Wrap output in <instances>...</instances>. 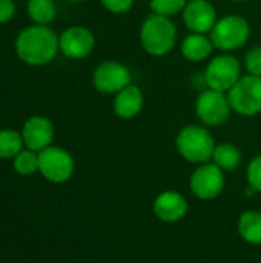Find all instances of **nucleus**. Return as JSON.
I'll return each instance as SVG.
<instances>
[{
	"label": "nucleus",
	"instance_id": "f257e3e1",
	"mask_svg": "<svg viewBox=\"0 0 261 263\" xmlns=\"http://www.w3.org/2000/svg\"><path fill=\"white\" fill-rule=\"evenodd\" d=\"M17 57L29 66H45L51 63L58 48V35L46 25H31L22 29L14 43Z\"/></svg>",
	"mask_w": 261,
	"mask_h": 263
},
{
	"label": "nucleus",
	"instance_id": "f03ea898",
	"mask_svg": "<svg viewBox=\"0 0 261 263\" xmlns=\"http://www.w3.org/2000/svg\"><path fill=\"white\" fill-rule=\"evenodd\" d=\"M177 26L172 18L149 14L140 25L138 39L143 51L151 57H165L177 45Z\"/></svg>",
	"mask_w": 261,
	"mask_h": 263
},
{
	"label": "nucleus",
	"instance_id": "7ed1b4c3",
	"mask_svg": "<svg viewBox=\"0 0 261 263\" xmlns=\"http://www.w3.org/2000/svg\"><path fill=\"white\" fill-rule=\"evenodd\" d=\"M215 146V139L205 125H186L175 137V148L180 157L194 165L211 162Z\"/></svg>",
	"mask_w": 261,
	"mask_h": 263
},
{
	"label": "nucleus",
	"instance_id": "20e7f679",
	"mask_svg": "<svg viewBox=\"0 0 261 263\" xmlns=\"http://www.w3.org/2000/svg\"><path fill=\"white\" fill-rule=\"evenodd\" d=\"M209 37L220 52H231L245 48L251 39V23L238 14H228L217 20Z\"/></svg>",
	"mask_w": 261,
	"mask_h": 263
},
{
	"label": "nucleus",
	"instance_id": "39448f33",
	"mask_svg": "<svg viewBox=\"0 0 261 263\" xmlns=\"http://www.w3.org/2000/svg\"><path fill=\"white\" fill-rule=\"evenodd\" d=\"M243 65L231 52H220L208 60L203 71L206 88L228 92L242 79Z\"/></svg>",
	"mask_w": 261,
	"mask_h": 263
},
{
	"label": "nucleus",
	"instance_id": "423d86ee",
	"mask_svg": "<svg viewBox=\"0 0 261 263\" xmlns=\"http://www.w3.org/2000/svg\"><path fill=\"white\" fill-rule=\"evenodd\" d=\"M194 109L197 119L208 128L225 125L232 114L228 94L211 88H205L198 92Z\"/></svg>",
	"mask_w": 261,
	"mask_h": 263
},
{
	"label": "nucleus",
	"instance_id": "0eeeda50",
	"mask_svg": "<svg viewBox=\"0 0 261 263\" xmlns=\"http://www.w3.org/2000/svg\"><path fill=\"white\" fill-rule=\"evenodd\" d=\"M226 94L232 112L242 117L261 114V77L245 74Z\"/></svg>",
	"mask_w": 261,
	"mask_h": 263
},
{
	"label": "nucleus",
	"instance_id": "6e6552de",
	"mask_svg": "<svg viewBox=\"0 0 261 263\" xmlns=\"http://www.w3.org/2000/svg\"><path fill=\"white\" fill-rule=\"evenodd\" d=\"M75 170L74 157L62 146L51 145L38 153V173L51 183L68 182Z\"/></svg>",
	"mask_w": 261,
	"mask_h": 263
},
{
	"label": "nucleus",
	"instance_id": "1a4fd4ad",
	"mask_svg": "<svg viewBox=\"0 0 261 263\" xmlns=\"http://www.w3.org/2000/svg\"><path fill=\"white\" fill-rule=\"evenodd\" d=\"M132 83L131 69L120 60H103L92 72L94 88L105 96H115Z\"/></svg>",
	"mask_w": 261,
	"mask_h": 263
},
{
	"label": "nucleus",
	"instance_id": "9d476101",
	"mask_svg": "<svg viewBox=\"0 0 261 263\" xmlns=\"http://www.w3.org/2000/svg\"><path fill=\"white\" fill-rule=\"evenodd\" d=\"M189 188L200 200L217 199L225 190V171L212 162L197 165L191 174Z\"/></svg>",
	"mask_w": 261,
	"mask_h": 263
},
{
	"label": "nucleus",
	"instance_id": "9b49d317",
	"mask_svg": "<svg viewBox=\"0 0 261 263\" xmlns=\"http://www.w3.org/2000/svg\"><path fill=\"white\" fill-rule=\"evenodd\" d=\"M58 48L66 59L82 60L94 51L95 35L83 25H72L58 35Z\"/></svg>",
	"mask_w": 261,
	"mask_h": 263
},
{
	"label": "nucleus",
	"instance_id": "f8f14e48",
	"mask_svg": "<svg viewBox=\"0 0 261 263\" xmlns=\"http://www.w3.org/2000/svg\"><path fill=\"white\" fill-rule=\"evenodd\" d=\"M182 20L189 32L209 34L215 26L218 15L214 3L209 0H188L182 12Z\"/></svg>",
	"mask_w": 261,
	"mask_h": 263
},
{
	"label": "nucleus",
	"instance_id": "ddd939ff",
	"mask_svg": "<svg viewBox=\"0 0 261 263\" xmlns=\"http://www.w3.org/2000/svg\"><path fill=\"white\" fill-rule=\"evenodd\" d=\"M54 123L45 116L29 117L22 128V137L25 148L32 151H43L52 145L54 140Z\"/></svg>",
	"mask_w": 261,
	"mask_h": 263
},
{
	"label": "nucleus",
	"instance_id": "4468645a",
	"mask_svg": "<svg viewBox=\"0 0 261 263\" xmlns=\"http://www.w3.org/2000/svg\"><path fill=\"white\" fill-rule=\"evenodd\" d=\"M154 214L157 216V219H160L162 222L166 223H177L182 219L186 217L189 205L186 197L178 193V191H163L160 193L152 205Z\"/></svg>",
	"mask_w": 261,
	"mask_h": 263
},
{
	"label": "nucleus",
	"instance_id": "2eb2a0df",
	"mask_svg": "<svg viewBox=\"0 0 261 263\" xmlns=\"http://www.w3.org/2000/svg\"><path fill=\"white\" fill-rule=\"evenodd\" d=\"M145 106V94L135 83L128 85L118 91L112 99V111L122 120H131L137 117Z\"/></svg>",
	"mask_w": 261,
	"mask_h": 263
},
{
	"label": "nucleus",
	"instance_id": "dca6fc26",
	"mask_svg": "<svg viewBox=\"0 0 261 263\" xmlns=\"http://www.w3.org/2000/svg\"><path fill=\"white\" fill-rule=\"evenodd\" d=\"M215 51V46L209 37V34L189 32L183 37L180 43V54L191 63L208 62Z\"/></svg>",
	"mask_w": 261,
	"mask_h": 263
},
{
	"label": "nucleus",
	"instance_id": "f3484780",
	"mask_svg": "<svg viewBox=\"0 0 261 263\" xmlns=\"http://www.w3.org/2000/svg\"><path fill=\"white\" fill-rule=\"evenodd\" d=\"M237 230L240 237L249 245H261V213L260 211H245L238 217Z\"/></svg>",
	"mask_w": 261,
	"mask_h": 263
},
{
	"label": "nucleus",
	"instance_id": "a211bd4d",
	"mask_svg": "<svg viewBox=\"0 0 261 263\" xmlns=\"http://www.w3.org/2000/svg\"><path fill=\"white\" fill-rule=\"evenodd\" d=\"M211 162L215 163L225 173L226 171H234L242 165L243 153L237 145H234L231 142H223V143H218L215 146Z\"/></svg>",
	"mask_w": 261,
	"mask_h": 263
},
{
	"label": "nucleus",
	"instance_id": "6ab92c4d",
	"mask_svg": "<svg viewBox=\"0 0 261 263\" xmlns=\"http://www.w3.org/2000/svg\"><path fill=\"white\" fill-rule=\"evenodd\" d=\"M26 11L35 25H49L57 15V5L54 0H28Z\"/></svg>",
	"mask_w": 261,
	"mask_h": 263
},
{
	"label": "nucleus",
	"instance_id": "aec40b11",
	"mask_svg": "<svg viewBox=\"0 0 261 263\" xmlns=\"http://www.w3.org/2000/svg\"><path fill=\"white\" fill-rule=\"evenodd\" d=\"M23 148L22 133L15 129H0V159H14Z\"/></svg>",
	"mask_w": 261,
	"mask_h": 263
},
{
	"label": "nucleus",
	"instance_id": "412c9836",
	"mask_svg": "<svg viewBox=\"0 0 261 263\" xmlns=\"http://www.w3.org/2000/svg\"><path fill=\"white\" fill-rule=\"evenodd\" d=\"M14 171L20 176H32L38 173V153L23 148L14 159H12Z\"/></svg>",
	"mask_w": 261,
	"mask_h": 263
},
{
	"label": "nucleus",
	"instance_id": "4be33fe9",
	"mask_svg": "<svg viewBox=\"0 0 261 263\" xmlns=\"http://www.w3.org/2000/svg\"><path fill=\"white\" fill-rule=\"evenodd\" d=\"M188 0H149V9L152 14L174 18L182 15Z\"/></svg>",
	"mask_w": 261,
	"mask_h": 263
},
{
	"label": "nucleus",
	"instance_id": "5701e85b",
	"mask_svg": "<svg viewBox=\"0 0 261 263\" xmlns=\"http://www.w3.org/2000/svg\"><path fill=\"white\" fill-rule=\"evenodd\" d=\"M243 68L246 69V74L261 77V45L252 46L245 54Z\"/></svg>",
	"mask_w": 261,
	"mask_h": 263
},
{
	"label": "nucleus",
	"instance_id": "b1692460",
	"mask_svg": "<svg viewBox=\"0 0 261 263\" xmlns=\"http://www.w3.org/2000/svg\"><path fill=\"white\" fill-rule=\"evenodd\" d=\"M246 179L251 190H254L255 193H261V154L251 159L246 170Z\"/></svg>",
	"mask_w": 261,
	"mask_h": 263
},
{
	"label": "nucleus",
	"instance_id": "393cba45",
	"mask_svg": "<svg viewBox=\"0 0 261 263\" xmlns=\"http://www.w3.org/2000/svg\"><path fill=\"white\" fill-rule=\"evenodd\" d=\"M100 3L108 12L115 14V15H122V14H126L132 9L135 0H100Z\"/></svg>",
	"mask_w": 261,
	"mask_h": 263
},
{
	"label": "nucleus",
	"instance_id": "a878e982",
	"mask_svg": "<svg viewBox=\"0 0 261 263\" xmlns=\"http://www.w3.org/2000/svg\"><path fill=\"white\" fill-rule=\"evenodd\" d=\"M15 14L14 0H0V25L9 22Z\"/></svg>",
	"mask_w": 261,
	"mask_h": 263
},
{
	"label": "nucleus",
	"instance_id": "bb28decb",
	"mask_svg": "<svg viewBox=\"0 0 261 263\" xmlns=\"http://www.w3.org/2000/svg\"><path fill=\"white\" fill-rule=\"evenodd\" d=\"M68 2H71V3H83L86 0H68Z\"/></svg>",
	"mask_w": 261,
	"mask_h": 263
},
{
	"label": "nucleus",
	"instance_id": "cd10ccee",
	"mask_svg": "<svg viewBox=\"0 0 261 263\" xmlns=\"http://www.w3.org/2000/svg\"><path fill=\"white\" fill-rule=\"evenodd\" d=\"M229 2H234V3H243V2H248V0H229Z\"/></svg>",
	"mask_w": 261,
	"mask_h": 263
}]
</instances>
